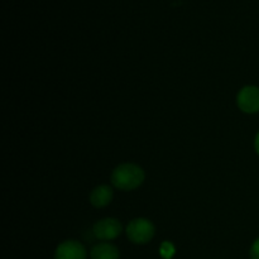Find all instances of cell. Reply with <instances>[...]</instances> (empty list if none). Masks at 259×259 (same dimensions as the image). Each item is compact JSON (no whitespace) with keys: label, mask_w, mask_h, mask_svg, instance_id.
I'll list each match as a JSON object with an SVG mask.
<instances>
[{"label":"cell","mask_w":259,"mask_h":259,"mask_svg":"<svg viewBox=\"0 0 259 259\" xmlns=\"http://www.w3.org/2000/svg\"><path fill=\"white\" fill-rule=\"evenodd\" d=\"M113 199V190L106 185H101L94 189L90 195V202L95 207H104L110 204Z\"/></svg>","instance_id":"8992f818"},{"label":"cell","mask_w":259,"mask_h":259,"mask_svg":"<svg viewBox=\"0 0 259 259\" xmlns=\"http://www.w3.org/2000/svg\"><path fill=\"white\" fill-rule=\"evenodd\" d=\"M238 106L247 114H254L259 111V88L245 86L237 96Z\"/></svg>","instance_id":"277c9868"},{"label":"cell","mask_w":259,"mask_h":259,"mask_svg":"<svg viewBox=\"0 0 259 259\" xmlns=\"http://www.w3.org/2000/svg\"><path fill=\"white\" fill-rule=\"evenodd\" d=\"M126 235L136 244H146L154 237V225L147 219H134L126 227Z\"/></svg>","instance_id":"7a4b0ae2"},{"label":"cell","mask_w":259,"mask_h":259,"mask_svg":"<svg viewBox=\"0 0 259 259\" xmlns=\"http://www.w3.org/2000/svg\"><path fill=\"white\" fill-rule=\"evenodd\" d=\"M91 259H119V250L115 245L100 243L91 249Z\"/></svg>","instance_id":"52a82bcc"},{"label":"cell","mask_w":259,"mask_h":259,"mask_svg":"<svg viewBox=\"0 0 259 259\" xmlns=\"http://www.w3.org/2000/svg\"><path fill=\"white\" fill-rule=\"evenodd\" d=\"M159 253L164 259H171L175 255V247L172 243L164 242L161 244V248H159Z\"/></svg>","instance_id":"ba28073f"},{"label":"cell","mask_w":259,"mask_h":259,"mask_svg":"<svg viewBox=\"0 0 259 259\" xmlns=\"http://www.w3.org/2000/svg\"><path fill=\"white\" fill-rule=\"evenodd\" d=\"M250 259H259V238L250 248Z\"/></svg>","instance_id":"9c48e42d"},{"label":"cell","mask_w":259,"mask_h":259,"mask_svg":"<svg viewBox=\"0 0 259 259\" xmlns=\"http://www.w3.org/2000/svg\"><path fill=\"white\" fill-rule=\"evenodd\" d=\"M254 146H255V151H257V153L259 154V133L257 134V137H255Z\"/></svg>","instance_id":"30bf717a"},{"label":"cell","mask_w":259,"mask_h":259,"mask_svg":"<svg viewBox=\"0 0 259 259\" xmlns=\"http://www.w3.org/2000/svg\"><path fill=\"white\" fill-rule=\"evenodd\" d=\"M86 249L77 240L61 243L55 253V259H86Z\"/></svg>","instance_id":"5b68a950"},{"label":"cell","mask_w":259,"mask_h":259,"mask_svg":"<svg viewBox=\"0 0 259 259\" xmlns=\"http://www.w3.org/2000/svg\"><path fill=\"white\" fill-rule=\"evenodd\" d=\"M144 181V171L134 163H123L111 174L114 186L123 191H131L141 186Z\"/></svg>","instance_id":"6da1fadb"},{"label":"cell","mask_w":259,"mask_h":259,"mask_svg":"<svg viewBox=\"0 0 259 259\" xmlns=\"http://www.w3.org/2000/svg\"><path fill=\"white\" fill-rule=\"evenodd\" d=\"M121 230H123V227L119 220L114 218H106L95 223L93 228V234L100 240H113L120 235Z\"/></svg>","instance_id":"3957f363"}]
</instances>
